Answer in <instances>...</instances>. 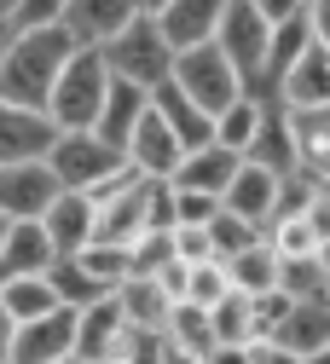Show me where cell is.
<instances>
[{
    "label": "cell",
    "mask_w": 330,
    "mask_h": 364,
    "mask_svg": "<svg viewBox=\"0 0 330 364\" xmlns=\"http://www.w3.org/2000/svg\"><path fill=\"white\" fill-rule=\"evenodd\" d=\"M76 58L64 23H46V29H24L6 41L0 53V99L18 105V110H41L46 116V99H53V81L64 75V64Z\"/></svg>",
    "instance_id": "6da1fadb"
},
{
    "label": "cell",
    "mask_w": 330,
    "mask_h": 364,
    "mask_svg": "<svg viewBox=\"0 0 330 364\" xmlns=\"http://www.w3.org/2000/svg\"><path fill=\"white\" fill-rule=\"evenodd\" d=\"M267 41H272V23L261 12V0H220L215 47L226 53V64L244 81V93H255V99H272L267 93Z\"/></svg>",
    "instance_id": "7a4b0ae2"
},
{
    "label": "cell",
    "mask_w": 330,
    "mask_h": 364,
    "mask_svg": "<svg viewBox=\"0 0 330 364\" xmlns=\"http://www.w3.org/2000/svg\"><path fill=\"white\" fill-rule=\"evenodd\" d=\"M110 99V70L99 53H76L64 64V75L53 81V99H46V122H53L58 133H93V122H99Z\"/></svg>",
    "instance_id": "3957f363"
},
{
    "label": "cell",
    "mask_w": 330,
    "mask_h": 364,
    "mask_svg": "<svg viewBox=\"0 0 330 364\" xmlns=\"http://www.w3.org/2000/svg\"><path fill=\"white\" fill-rule=\"evenodd\" d=\"M99 58H105L110 81H128V87H139V93H157V87L168 81V70H174V53L163 47V35L151 23V6H139V18L110 41Z\"/></svg>",
    "instance_id": "277c9868"
},
{
    "label": "cell",
    "mask_w": 330,
    "mask_h": 364,
    "mask_svg": "<svg viewBox=\"0 0 330 364\" xmlns=\"http://www.w3.org/2000/svg\"><path fill=\"white\" fill-rule=\"evenodd\" d=\"M168 81H174V87H180V93L192 99L203 116H220L232 99L244 93L238 70L226 64V53L215 47V41H209V47H197V53H180V58H174V70H168Z\"/></svg>",
    "instance_id": "5b68a950"
},
{
    "label": "cell",
    "mask_w": 330,
    "mask_h": 364,
    "mask_svg": "<svg viewBox=\"0 0 330 364\" xmlns=\"http://www.w3.org/2000/svg\"><path fill=\"white\" fill-rule=\"evenodd\" d=\"M261 12L272 23V41H267V93L278 99V81H284L307 47H313V0H261Z\"/></svg>",
    "instance_id": "8992f818"
},
{
    "label": "cell",
    "mask_w": 330,
    "mask_h": 364,
    "mask_svg": "<svg viewBox=\"0 0 330 364\" xmlns=\"http://www.w3.org/2000/svg\"><path fill=\"white\" fill-rule=\"evenodd\" d=\"M122 168V156L105 145V139H93V133H58L53 151H46V173L58 179V191H93L99 179H110Z\"/></svg>",
    "instance_id": "52a82bcc"
},
{
    "label": "cell",
    "mask_w": 330,
    "mask_h": 364,
    "mask_svg": "<svg viewBox=\"0 0 330 364\" xmlns=\"http://www.w3.org/2000/svg\"><path fill=\"white\" fill-rule=\"evenodd\" d=\"M139 18V0H58V23L76 53H105Z\"/></svg>",
    "instance_id": "ba28073f"
},
{
    "label": "cell",
    "mask_w": 330,
    "mask_h": 364,
    "mask_svg": "<svg viewBox=\"0 0 330 364\" xmlns=\"http://www.w3.org/2000/svg\"><path fill=\"white\" fill-rule=\"evenodd\" d=\"M151 23L163 35V47L180 58V53H197L215 41V23H220V0H157L151 6Z\"/></svg>",
    "instance_id": "9c48e42d"
},
{
    "label": "cell",
    "mask_w": 330,
    "mask_h": 364,
    "mask_svg": "<svg viewBox=\"0 0 330 364\" xmlns=\"http://www.w3.org/2000/svg\"><path fill=\"white\" fill-rule=\"evenodd\" d=\"M76 358V312L58 306L35 318V324H18L12 330V347H6V364H64Z\"/></svg>",
    "instance_id": "30bf717a"
},
{
    "label": "cell",
    "mask_w": 330,
    "mask_h": 364,
    "mask_svg": "<svg viewBox=\"0 0 330 364\" xmlns=\"http://www.w3.org/2000/svg\"><path fill=\"white\" fill-rule=\"evenodd\" d=\"M58 127L46 122L41 110H18L0 99V168H35L46 162V151H53Z\"/></svg>",
    "instance_id": "8fae6325"
},
{
    "label": "cell",
    "mask_w": 330,
    "mask_h": 364,
    "mask_svg": "<svg viewBox=\"0 0 330 364\" xmlns=\"http://www.w3.org/2000/svg\"><path fill=\"white\" fill-rule=\"evenodd\" d=\"M284 186L290 179H278V173H267V168H238V179L226 186V197H220V208L226 214H238L244 225H255V232H267V225L278 220V208H284Z\"/></svg>",
    "instance_id": "7c38bea8"
},
{
    "label": "cell",
    "mask_w": 330,
    "mask_h": 364,
    "mask_svg": "<svg viewBox=\"0 0 330 364\" xmlns=\"http://www.w3.org/2000/svg\"><path fill=\"white\" fill-rule=\"evenodd\" d=\"M122 341H128V318H122L116 295L99 301V306H87V312H76V358L81 364H116Z\"/></svg>",
    "instance_id": "4fadbf2b"
},
{
    "label": "cell",
    "mask_w": 330,
    "mask_h": 364,
    "mask_svg": "<svg viewBox=\"0 0 330 364\" xmlns=\"http://www.w3.org/2000/svg\"><path fill=\"white\" fill-rule=\"evenodd\" d=\"M93 225H99V208H93L81 191H58L53 208L41 214V232H46V243H53L58 260H70V255H81L93 243Z\"/></svg>",
    "instance_id": "5bb4252c"
},
{
    "label": "cell",
    "mask_w": 330,
    "mask_h": 364,
    "mask_svg": "<svg viewBox=\"0 0 330 364\" xmlns=\"http://www.w3.org/2000/svg\"><path fill=\"white\" fill-rule=\"evenodd\" d=\"M58 197V179L46 173V162L35 168H0V220H41Z\"/></svg>",
    "instance_id": "9a60e30c"
},
{
    "label": "cell",
    "mask_w": 330,
    "mask_h": 364,
    "mask_svg": "<svg viewBox=\"0 0 330 364\" xmlns=\"http://www.w3.org/2000/svg\"><path fill=\"white\" fill-rule=\"evenodd\" d=\"M180 139L163 127V116L157 110H145V122L133 127V139H128V151H122V162L139 173V179H174V168H180Z\"/></svg>",
    "instance_id": "2e32d148"
},
{
    "label": "cell",
    "mask_w": 330,
    "mask_h": 364,
    "mask_svg": "<svg viewBox=\"0 0 330 364\" xmlns=\"http://www.w3.org/2000/svg\"><path fill=\"white\" fill-rule=\"evenodd\" d=\"M238 168H244V156H232V151H220V145H203V151H192V156H180V168H174V179L168 186L174 191H192V197H226V186L238 179Z\"/></svg>",
    "instance_id": "e0dca14e"
},
{
    "label": "cell",
    "mask_w": 330,
    "mask_h": 364,
    "mask_svg": "<svg viewBox=\"0 0 330 364\" xmlns=\"http://www.w3.org/2000/svg\"><path fill=\"white\" fill-rule=\"evenodd\" d=\"M151 110L163 116V127L180 139V151H185V156L203 151V145H215V116H203V110H197V105L174 87V81H163L157 93H151Z\"/></svg>",
    "instance_id": "ac0fdd59"
},
{
    "label": "cell",
    "mask_w": 330,
    "mask_h": 364,
    "mask_svg": "<svg viewBox=\"0 0 330 364\" xmlns=\"http://www.w3.org/2000/svg\"><path fill=\"white\" fill-rule=\"evenodd\" d=\"M278 105L290 116H313V110H330V53L307 47V58L278 81Z\"/></svg>",
    "instance_id": "d6986e66"
},
{
    "label": "cell",
    "mask_w": 330,
    "mask_h": 364,
    "mask_svg": "<svg viewBox=\"0 0 330 364\" xmlns=\"http://www.w3.org/2000/svg\"><path fill=\"white\" fill-rule=\"evenodd\" d=\"M53 243H46L41 232V220H18L6 243H0V284H12V278H46V266H53Z\"/></svg>",
    "instance_id": "ffe728a7"
},
{
    "label": "cell",
    "mask_w": 330,
    "mask_h": 364,
    "mask_svg": "<svg viewBox=\"0 0 330 364\" xmlns=\"http://www.w3.org/2000/svg\"><path fill=\"white\" fill-rule=\"evenodd\" d=\"M145 110H151V93H139V87H128V81H110V99H105L99 122H93V139H105L122 156L128 139H133V127L145 122Z\"/></svg>",
    "instance_id": "44dd1931"
},
{
    "label": "cell",
    "mask_w": 330,
    "mask_h": 364,
    "mask_svg": "<svg viewBox=\"0 0 330 364\" xmlns=\"http://www.w3.org/2000/svg\"><path fill=\"white\" fill-rule=\"evenodd\" d=\"M244 162H249V168H267V173H278V179H296V133H290V110H284V105L267 110V122H261V133H255V145L244 151Z\"/></svg>",
    "instance_id": "7402d4cb"
},
{
    "label": "cell",
    "mask_w": 330,
    "mask_h": 364,
    "mask_svg": "<svg viewBox=\"0 0 330 364\" xmlns=\"http://www.w3.org/2000/svg\"><path fill=\"white\" fill-rule=\"evenodd\" d=\"M278 99H255V93H238L220 116H215V145L220 151H232V156H244L249 145H255V133H261V122H267V110H272Z\"/></svg>",
    "instance_id": "603a6c76"
},
{
    "label": "cell",
    "mask_w": 330,
    "mask_h": 364,
    "mask_svg": "<svg viewBox=\"0 0 330 364\" xmlns=\"http://www.w3.org/2000/svg\"><path fill=\"white\" fill-rule=\"evenodd\" d=\"M290 133H296V173L313 186H330V110L290 116Z\"/></svg>",
    "instance_id": "cb8c5ba5"
},
{
    "label": "cell",
    "mask_w": 330,
    "mask_h": 364,
    "mask_svg": "<svg viewBox=\"0 0 330 364\" xmlns=\"http://www.w3.org/2000/svg\"><path fill=\"white\" fill-rule=\"evenodd\" d=\"M272 347H284V353H296L301 364H313V358L330 347V301L296 306V312L284 318V330H278V341H272Z\"/></svg>",
    "instance_id": "d4e9b609"
},
{
    "label": "cell",
    "mask_w": 330,
    "mask_h": 364,
    "mask_svg": "<svg viewBox=\"0 0 330 364\" xmlns=\"http://www.w3.org/2000/svg\"><path fill=\"white\" fill-rule=\"evenodd\" d=\"M46 284H53V295H58V306H70V312H87V306H99V301H110V289L93 278V272L70 255V260H53L46 266Z\"/></svg>",
    "instance_id": "484cf974"
},
{
    "label": "cell",
    "mask_w": 330,
    "mask_h": 364,
    "mask_svg": "<svg viewBox=\"0 0 330 364\" xmlns=\"http://www.w3.org/2000/svg\"><path fill=\"white\" fill-rule=\"evenodd\" d=\"M116 306H122V318H128V330H163L168 312H174V301L157 289V278H128V284L116 289Z\"/></svg>",
    "instance_id": "4316f807"
},
{
    "label": "cell",
    "mask_w": 330,
    "mask_h": 364,
    "mask_svg": "<svg viewBox=\"0 0 330 364\" xmlns=\"http://www.w3.org/2000/svg\"><path fill=\"white\" fill-rule=\"evenodd\" d=\"M226 278H232V295H244V301L272 295V289H278V255L267 249V237H261L255 249H244L238 260H226Z\"/></svg>",
    "instance_id": "83f0119b"
},
{
    "label": "cell",
    "mask_w": 330,
    "mask_h": 364,
    "mask_svg": "<svg viewBox=\"0 0 330 364\" xmlns=\"http://www.w3.org/2000/svg\"><path fill=\"white\" fill-rule=\"evenodd\" d=\"M0 306H6L12 330H18V324H35V318L58 312V295L46 278H12V284H0Z\"/></svg>",
    "instance_id": "f1b7e54d"
},
{
    "label": "cell",
    "mask_w": 330,
    "mask_h": 364,
    "mask_svg": "<svg viewBox=\"0 0 330 364\" xmlns=\"http://www.w3.org/2000/svg\"><path fill=\"white\" fill-rule=\"evenodd\" d=\"M163 336H168V347H174L180 358H203V364H209V353H215L209 312H197V306H174L168 324H163Z\"/></svg>",
    "instance_id": "f546056e"
},
{
    "label": "cell",
    "mask_w": 330,
    "mask_h": 364,
    "mask_svg": "<svg viewBox=\"0 0 330 364\" xmlns=\"http://www.w3.org/2000/svg\"><path fill=\"white\" fill-rule=\"evenodd\" d=\"M278 289H284L296 306L330 301V272L319 266V255H307V260H278Z\"/></svg>",
    "instance_id": "4dcf8cb0"
},
{
    "label": "cell",
    "mask_w": 330,
    "mask_h": 364,
    "mask_svg": "<svg viewBox=\"0 0 330 364\" xmlns=\"http://www.w3.org/2000/svg\"><path fill=\"white\" fill-rule=\"evenodd\" d=\"M203 237H209V260H220V266H226V260H238L244 249H255L267 232H255V225H244L238 214H226V208H220V214L203 225Z\"/></svg>",
    "instance_id": "1f68e13d"
},
{
    "label": "cell",
    "mask_w": 330,
    "mask_h": 364,
    "mask_svg": "<svg viewBox=\"0 0 330 364\" xmlns=\"http://www.w3.org/2000/svg\"><path fill=\"white\" fill-rule=\"evenodd\" d=\"M226 295H232V278H226V266H220V260H203V266H192V278H185V301H180V306L215 312Z\"/></svg>",
    "instance_id": "d6a6232c"
},
{
    "label": "cell",
    "mask_w": 330,
    "mask_h": 364,
    "mask_svg": "<svg viewBox=\"0 0 330 364\" xmlns=\"http://www.w3.org/2000/svg\"><path fill=\"white\" fill-rule=\"evenodd\" d=\"M209 330H215V347H255V336H249V301L244 295H226L209 312Z\"/></svg>",
    "instance_id": "836d02e7"
},
{
    "label": "cell",
    "mask_w": 330,
    "mask_h": 364,
    "mask_svg": "<svg viewBox=\"0 0 330 364\" xmlns=\"http://www.w3.org/2000/svg\"><path fill=\"white\" fill-rule=\"evenodd\" d=\"M163 266H174V232H145L128 249V278H157Z\"/></svg>",
    "instance_id": "e575fe53"
},
{
    "label": "cell",
    "mask_w": 330,
    "mask_h": 364,
    "mask_svg": "<svg viewBox=\"0 0 330 364\" xmlns=\"http://www.w3.org/2000/svg\"><path fill=\"white\" fill-rule=\"evenodd\" d=\"M290 312H296V301H290L284 289L255 295V301H249V336H255V341H278V330H284Z\"/></svg>",
    "instance_id": "d590c367"
},
{
    "label": "cell",
    "mask_w": 330,
    "mask_h": 364,
    "mask_svg": "<svg viewBox=\"0 0 330 364\" xmlns=\"http://www.w3.org/2000/svg\"><path fill=\"white\" fill-rule=\"evenodd\" d=\"M76 260H81V266H87V272H93V278H99L110 295L128 284V249H110V243H87Z\"/></svg>",
    "instance_id": "8d00e7d4"
},
{
    "label": "cell",
    "mask_w": 330,
    "mask_h": 364,
    "mask_svg": "<svg viewBox=\"0 0 330 364\" xmlns=\"http://www.w3.org/2000/svg\"><path fill=\"white\" fill-rule=\"evenodd\" d=\"M168 336L163 330H128V341H122V358L116 364H168Z\"/></svg>",
    "instance_id": "74e56055"
},
{
    "label": "cell",
    "mask_w": 330,
    "mask_h": 364,
    "mask_svg": "<svg viewBox=\"0 0 330 364\" xmlns=\"http://www.w3.org/2000/svg\"><path fill=\"white\" fill-rule=\"evenodd\" d=\"M174 191V186H168ZM220 214V203L215 197H192V191H174V232H180V225H209Z\"/></svg>",
    "instance_id": "f35d334b"
},
{
    "label": "cell",
    "mask_w": 330,
    "mask_h": 364,
    "mask_svg": "<svg viewBox=\"0 0 330 364\" xmlns=\"http://www.w3.org/2000/svg\"><path fill=\"white\" fill-rule=\"evenodd\" d=\"M313 47L330 53V0H313Z\"/></svg>",
    "instance_id": "ab89813d"
},
{
    "label": "cell",
    "mask_w": 330,
    "mask_h": 364,
    "mask_svg": "<svg viewBox=\"0 0 330 364\" xmlns=\"http://www.w3.org/2000/svg\"><path fill=\"white\" fill-rule=\"evenodd\" d=\"M209 364H249V347H215Z\"/></svg>",
    "instance_id": "60d3db41"
},
{
    "label": "cell",
    "mask_w": 330,
    "mask_h": 364,
    "mask_svg": "<svg viewBox=\"0 0 330 364\" xmlns=\"http://www.w3.org/2000/svg\"><path fill=\"white\" fill-rule=\"evenodd\" d=\"M6 347H12V318H6V306H0V358H6Z\"/></svg>",
    "instance_id": "b9f144b4"
},
{
    "label": "cell",
    "mask_w": 330,
    "mask_h": 364,
    "mask_svg": "<svg viewBox=\"0 0 330 364\" xmlns=\"http://www.w3.org/2000/svg\"><path fill=\"white\" fill-rule=\"evenodd\" d=\"M168 364H203V358H180V353H168Z\"/></svg>",
    "instance_id": "7bdbcfd3"
},
{
    "label": "cell",
    "mask_w": 330,
    "mask_h": 364,
    "mask_svg": "<svg viewBox=\"0 0 330 364\" xmlns=\"http://www.w3.org/2000/svg\"><path fill=\"white\" fill-rule=\"evenodd\" d=\"M6 41H12V29H6V23H0V53H6Z\"/></svg>",
    "instance_id": "ee69618b"
},
{
    "label": "cell",
    "mask_w": 330,
    "mask_h": 364,
    "mask_svg": "<svg viewBox=\"0 0 330 364\" xmlns=\"http://www.w3.org/2000/svg\"><path fill=\"white\" fill-rule=\"evenodd\" d=\"M6 12H12V0H0V23H6Z\"/></svg>",
    "instance_id": "f6af8a7d"
},
{
    "label": "cell",
    "mask_w": 330,
    "mask_h": 364,
    "mask_svg": "<svg viewBox=\"0 0 330 364\" xmlns=\"http://www.w3.org/2000/svg\"><path fill=\"white\" fill-rule=\"evenodd\" d=\"M6 232H12V220H0V243H6Z\"/></svg>",
    "instance_id": "bcb514c9"
},
{
    "label": "cell",
    "mask_w": 330,
    "mask_h": 364,
    "mask_svg": "<svg viewBox=\"0 0 330 364\" xmlns=\"http://www.w3.org/2000/svg\"><path fill=\"white\" fill-rule=\"evenodd\" d=\"M64 364H81V358H64Z\"/></svg>",
    "instance_id": "7dc6e473"
},
{
    "label": "cell",
    "mask_w": 330,
    "mask_h": 364,
    "mask_svg": "<svg viewBox=\"0 0 330 364\" xmlns=\"http://www.w3.org/2000/svg\"><path fill=\"white\" fill-rule=\"evenodd\" d=\"M0 364H6V358H0Z\"/></svg>",
    "instance_id": "c3c4849f"
},
{
    "label": "cell",
    "mask_w": 330,
    "mask_h": 364,
    "mask_svg": "<svg viewBox=\"0 0 330 364\" xmlns=\"http://www.w3.org/2000/svg\"><path fill=\"white\" fill-rule=\"evenodd\" d=\"M324 191H330V186H324Z\"/></svg>",
    "instance_id": "681fc988"
}]
</instances>
